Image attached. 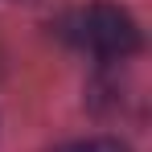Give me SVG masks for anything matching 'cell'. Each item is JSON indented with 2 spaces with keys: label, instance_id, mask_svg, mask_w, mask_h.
I'll return each mask as SVG.
<instances>
[{
  "label": "cell",
  "instance_id": "cell-1",
  "mask_svg": "<svg viewBox=\"0 0 152 152\" xmlns=\"http://www.w3.org/2000/svg\"><path fill=\"white\" fill-rule=\"evenodd\" d=\"M62 37L78 50L95 53V58H127L140 50V29L132 21V12L115 4H86L74 8L62 21Z\"/></svg>",
  "mask_w": 152,
  "mask_h": 152
},
{
  "label": "cell",
  "instance_id": "cell-2",
  "mask_svg": "<svg viewBox=\"0 0 152 152\" xmlns=\"http://www.w3.org/2000/svg\"><path fill=\"white\" fill-rule=\"evenodd\" d=\"M58 152H127L124 144H119V140H74V144H62V148Z\"/></svg>",
  "mask_w": 152,
  "mask_h": 152
}]
</instances>
